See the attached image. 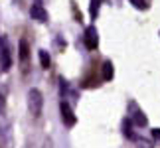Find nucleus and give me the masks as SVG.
I'll list each match as a JSON object with an SVG mask.
<instances>
[{
    "instance_id": "13",
    "label": "nucleus",
    "mask_w": 160,
    "mask_h": 148,
    "mask_svg": "<svg viewBox=\"0 0 160 148\" xmlns=\"http://www.w3.org/2000/svg\"><path fill=\"white\" fill-rule=\"evenodd\" d=\"M152 136H154L156 140H160V128H154V131H152Z\"/></svg>"
},
{
    "instance_id": "5",
    "label": "nucleus",
    "mask_w": 160,
    "mask_h": 148,
    "mask_svg": "<svg viewBox=\"0 0 160 148\" xmlns=\"http://www.w3.org/2000/svg\"><path fill=\"white\" fill-rule=\"evenodd\" d=\"M30 16H32L34 20H38V22H48V12H46L44 6H42L40 0H36V2L32 4V8H30Z\"/></svg>"
},
{
    "instance_id": "10",
    "label": "nucleus",
    "mask_w": 160,
    "mask_h": 148,
    "mask_svg": "<svg viewBox=\"0 0 160 148\" xmlns=\"http://www.w3.org/2000/svg\"><path fill=\"white\" fill-rule=\"evenodd\" d=\"M99 4H101V0H91V6H89L91 18H97V14H99Z\"/></svg>"
},
{
    "instance_id": "7",
    "label": "nucleus",
    "mask_w": 160,
    "mask_h": 148,
    "mask_svg": "<svg viewBox=\"0 0 160 148\" xmlns=\"http://www.w3.org/2000/svg\"><path fill=\"white\" fill-rule=\"evenodd\" d=\"M40 63H42L44 69H50V65H52V57L46 49H40Z\"/></svg>"
},
{
    "instance_id": "6",
    "label": "nucleus",
    "mask_w": 160,
    "mask_h": 148,
    "mask_svg": "<svg viewBox=\"0 0 160 148\" xmlns=\"http://www.w3.org/2000/svg\"><path fill=\"white\" fill-rule=\"evenodd\" d=\"M132 107H134V105H132ZM131 121H132L137 126H144V125H146V116L140 113L137 107H134V115H131Z\"/></svg>"
},
{
    "instance_id": "3",
    "label": "nucleus",
    "mask_w": 160,
    "mask_h": 148,
    "mask_svg": "<svg viewBox=\"0 0 160 148\" xmlns=\"http://www.w3.org/2000/svg\"><path fill=\"white\" fill-rule=\"evenodd\" d=\"M83 42H85V47H87V49H97V46H99V34H97L95 26H87V28H85Z\"/></svg>"
},
{
    "instance_id": "8",
    "label": "nucleus",
    "mask_w": 160,
    "mask_h": 148,
    "mask_svg": "<svg viewBox=\"0 0 160 148\" xmlns=\"http://www.w3.org/2000/svg\"><path fill=\"white\" fill-rule=\"evenodd\" d=\"M103 79H105V81H111V79H113V63H111V61H105V63H103Z\"/></svg>"
},
{
    "instance_id": "12",
    "label": "nucleus",
    "mask_w": 160,
    "mask_h": 148,
    "mask_svg": "<svg viewBox=\"0 0 160 148\" xmlns=\"http://www.w3.org/2000/svg\"><path fill=\"white\" fill-rule=\"evenodd\" d=\"M20 57L22 59L28 57V44H26V40H20Z\"/></svg>"
},
{
    "instance_id": "11",
    "label": "nucleus",
    "mask_w": 160,
    "mask_h": 148,
    "mask_svg": "<svg viewBox=\"0 0 160 148\" xmlns=\"http://www.w3.org/2000/svg\"><path fill=\"white\" fill-rule=\"evenodd\" d=\"M134 8H138V10H146L148 8V0H128Z\"/></svg>"
},
{
    "instance_id": "9",
    "label": "nucleus",
    "mask_w": 160,
    "mask_h": 148,
    "mask_svg": "<svg viewBox=\"0 0 160 148\" xmlns=\"http://www.w3.org/2000/svg\"><path fill=\"white\" fill-rule=\"evenodd\" d=\"M122 132H125V136L134 138V132H132V121H131V119H125V122H122Z\"/></svg>"
},
{
    "instance_id": "2",
    "label": "nucleus",
    "mask_w": 160,
    "mask_h": 148,
    "mask_svg": "<svg viewBox=\"0 0 160 148\" xmlns=\"http://www.w3.org/2000/svg\"><path fill=\"white\" fill-rule=\"evenodd\" d=\"M12 65V55H10V44H8V38L2 34L0 36V71H8Z\"/></svg>"
},
{
    "instance_id": "1",
    "label": "nucleus",
    "mask_w": 160,
    "mask_h": 148,
    "mask_svg": "<svg viewBox=\"0 0 160 148\" xmlns=\"http://www.w3.org/2000/svg\"><path fill=\"white\" fill-rule=\"evenodd\" d=\"M42 107H44V99H42L40 89L32 87L28 91V109L34 116H40L42 115Z\"/></svg>"
},
{
    "instance_id": "4",
    "label": "nucleus",
    "mask_w": 160,
    "mask_h": 148,
    "mask_svg": "<svg viewBox=\"0 0 160 148\" xmlns=\"http://www.w3.org/2000/svg\"><path fill=\"white\" fill-rule=\"evenodd\" d=\"M59 109H61V121H63V125L65 126H73V125H75V122H77V116L73 115V111H71L69 105H67L65 101H61Z\"/></svg>"
}]
</instances>
